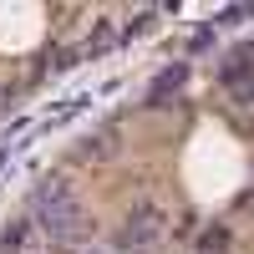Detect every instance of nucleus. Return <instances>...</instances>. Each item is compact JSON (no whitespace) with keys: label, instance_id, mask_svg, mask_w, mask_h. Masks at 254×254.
<instances>
[{"label":"nucleus","instance_id":"7","mask_svg":"<svg viewBox=\"0 0 254 254\" xmlns=\"http://www.w3.org/2000/svg\"><path fill=\"white\" fill-rule=\"evenodd\" d=\"M107 254H117V249H107Z\"/></svg>","mask_w":254,"mask_h":254},{"label":"nucleus","instance_id":"6","mask_svg":"<svg viewBox=\"0 0 254 254\" xmlns=\"http://www.w3.org/2000/svg\"><path fill=\"white\" fill-rule=\"evenodd\" d=\"M117 142V132H97V137H87L81 142V158H107V147Z\"/></svg>","mask_w":254,"mask_h":254},{"label":"nucleus","instance_id":"2","mask_svg":"<svg viewBox=\"0 0 254 254\" xmlns=\"http://www.w3.org/2000/svg\"><path fill=\"white\" fill-rule=\"evenodd\" d=\"M163 229H168L163 208H153V203H137L132 214L122 219V229L112 234V249H117V254H132V249H147L153 239H163Z\"/></svg>","mask_w":254,"mask_h":254},{"label":"nucleus","instance_id":"1","mask_svg":"<svg viewBox=\"0 0 254 254\" xmlns=\"http://www.w3.org/2000/svg\"><path fill=\"white\" fill-rule=\"evenodd\" d=\"M31 214H36V224L46 229L61 249L81 239V203H76V193L66 188V178H41L36 198H31Z\"/></svg>","mask_w":254,"mask_h":254},{"label":"nucleus","instance_id":"5","mask_svg":"<svg viewBox=\"0 0 254 254\" xmlns=\"http://www.w3.org/2000/svg\"><path fill=\"white\" fill-rule=\"evenodd\" d=\"M26 234H31L26 224H5V229H0V254H15V249H26Z\"/></svg>","mask_w":254,"mask_h":254},{"label":"nucleus","instance_id":"3","mask_svg":"<svg viewBox=\"0 0 254 254\" xmlns=\"http://www.w3.org/2000/svg\"><path fill=\"white\" fill-rule=\"evenodd\" d=\"M183 81H188V66H168V71L153 81V87H147V102H153V107H158V102H168V97L183 87Z\"/></svg>","mask_w":254,"mask_h":254},{"label":"nucleus","instance_id":"4","mask_svg":"<svg viewBox=\"0 0 254 254\" xmlns=\"http://www.w3.org/2000/svg\"><path fill=\"white\" fill-rule=\"evenodd\" d=\"M249 81H254V71H249V51H239V56L224 66V87L244 97V92H249Z\"/></svg>","mask_w":254,"mask_h":254}]
</instances>
